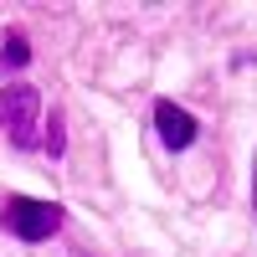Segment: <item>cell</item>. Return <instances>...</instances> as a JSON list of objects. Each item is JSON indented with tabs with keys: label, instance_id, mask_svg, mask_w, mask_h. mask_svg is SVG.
<instances>
[{
	"label": "cell",
	"instance_id": "cell-5",
	"mask_svg": "<svg viewBox=\"0 0 257 257\" xmlns=\"http://www.w3.org/2000/svg\"><path fill=\"white\" fill-rule=\"evenodd\" d=\"M47 155H62V149H67V128H62V113H52V123H47Z\"/></svg>",
	"mask_w": 257,
	"mask_h": 257
},
{
	"label": "cell",
	"instance_id": "cell-2",
	"mask_svg": "<svg viewBox=\"0 0 257 257\" xmlns=\"http://www.w3.org/2000/svg\"><path fill=\"white\" fill-rule=\"evenodd\" d=\"M6 226L21 242H47L62 226V206L57 201H31V196H11L6 201Z\"/></svg>",
	"mask_w": 257,
	"mask_h": 257
},
{
	"label": "cell",
	"instance_id": "cell-6",
	"mask_svg": "<svg viewBox=\"0 0 257 257\" xmlns=\"http://www.w3.org/2000/svg\"><path fill=\"white\" fill-rule=\"evenodd\" d=\"M252 216H257V175H252Z\"/></svg>",
	"mask_w": 257,
	"mask_h": 257
},
{
	"label": "cell",
	"instance_id": "cell-1",
	"mask_svg": "<svg viewBox=\"0 0 257 257\" xmlns=\"http://www.w3.org/2000/svg\"><path fill=\"white\" fill-rule=\"evenodd\" d=\"M36 123H41V93L31 88V82L0 88V128L11 134L16 149H36V144H41Z\"/></svg>",
	"mask_w": 257,
	"mask_h": 257
},
{
	"label": "cell",
	"instance_id": "cell-3",
	"mask_svg": "<svg viewBox=\"0 0 257 257\" xmlns=\"http://www.w3.org/2000/svg\"><path fill=\"white\" fill-rule=\"evenodd\" d=\"M155 128H160L165 149H190V144H196V118H190L180 103H170V98L155 103Z\"/></svg>",
	"mask_w": 257,
	"mask_h": 257
},
{
	"label": "cell",
	"instance_id": "cell-4",
	"mask_svg": "<svg viewBox=\"0 0 257 257\" xmlns=\"http://www.w3.org/2000/svg\"><path fill=\"white\" fill-rule=\"evenodd\" d=\"M31 62V47H26V36H6V47H0V72H11V67H26Z\"/></svg>",
	"mask_w": 257,
	"mask_h": 257
}]
</instances>
